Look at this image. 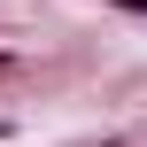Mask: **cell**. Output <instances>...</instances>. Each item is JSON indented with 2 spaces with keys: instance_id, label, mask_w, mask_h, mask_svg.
Listing matches in <instances>:
<instances>
[{
  "instance_id": "1",
  "label": "cell",
  "mask_w": 147,
  "mask_h": 147,
  "mask_svg": "<svg viewBox=\"0 0 147 147\" xmlns=\"http://www.w3.org/2000/svg\"><path fill=\"white\" fill-rule=\"evenodd\" d=\"M116 8H132V16H147V0H116Z\"/></svg>"
}]
</instances>
